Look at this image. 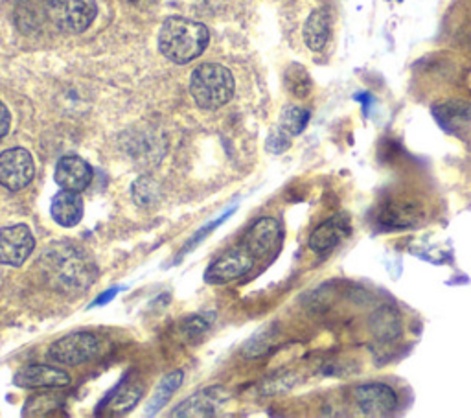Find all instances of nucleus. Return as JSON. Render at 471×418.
<instances>
[{"label": "nucleus", "instance_id": "f257e3e1", "mask_svg": "<svg viewBox=\"0 0 471 418\" xmlns=\"http://www.w3.org/2000/svg\"><path fill=\"white\" fill-rule=\"evenodd\" d=\"M39 271L50 289L67 297L81 295L93 286L98 275L87 253L65 241L50 243L42 250Z\"/></svg>", "mask_w": 471, "mask_h": 418}, {"label": "nucleus", "instance_id": "f03ea898", "mask_svg": "<svg viewBox=\"0 0 471 418\" xmlns=\"http://www.w3.org/2000/svg\"><path fill=\"white\" fill-rule=\"evenodd\" d=\"M210 33L203 23L185 17H169L159 32V49L164 58L177 65L197 59L208 47Z\"/></svg>", "mask_w": 471, "mask_h": 418}, {"label": "nucleus", "instance_id": "7ed1b4c3", "mask_svg": "<svg viewBox=\"0 0 471 418\" xmlns=\"http://www.w3.org/2000/svg\"><path fill=\"white\" fill-rule=\"evenodd\" d=\"M190 93L201 109H220L234 96V76L218 63L199 65L190 79Z\"/></svg>", "mask_w": 471, "mask_h": 418}, {"label": "nucleus", "instance_id": "20e7f679", "mask_svg": "<svg viewBox=\"0 0 471 418\" xmlns=\"http://www.w3.org/2000/svg\"><path fill=\"white\" fill-rule=\"evenodd\" d=\"M49 21L65 33L87 30L98 14L96 0H45Z\"/></svg>", "mask_w": 471, "mask_h": 418}, {"label": "nucleus", "instance_id": "39448f33", "mask_svg": "<svg viewBox=\"0 0 471 418\" xmlns=\"http://www.w3.org/2000/svg\"><path fill=\"white\" fill-rule=\"evenodd\" d=\"M100 352V341L87 332H76L61 338L50 349L47 358L56 365L77 367L95 359Z\"/></svg>", "mask_w": 471, "mask_h": 418}, {"label": "nucleus", "instance_id": "423d86ee", "mask_svg": "<svg viewBox=\"0 0 471 418\" xmlns=\"http://www.w3.org/2000/svg\"><path fill=\"white\" fill-rule=\"evenodd\" d=\"M241 245L252 255V259L267 260L276 255V250L282 245V225L275 218H260L254 222L252 227L247 231Z\"/></svg>", "mask_w": 471, "mask_h": 418}, {"label": "nucleus", "instance_id": "0eeeda50", "mask_svg": "<svg viewBox=\"0 0 471 418\" xmlns=\"http://www.w3.org/2000/svg\"><path fill=\"white\" fill-rule=\"evenodd\" d=\"M35 176V164L28 150L12 148L0 153V186L10 192L26 188Z\"/></svg>", "mask_w": 471, "mask_h": 418}, {"label": "nucleus", "instance_id": "6e6552de", "mask_svg": "<svg viewBox=\"0 0 471 418\" xmlns=\"http://www.w3.org/2000/svg\"><path fill=\"white\" fill-rule=\"evenodd\" d=\"M35 249V238L26 225H10L0 229V264L19 268Z\"/></svg>", "mask_w": 471, "mask_h": 418}, {"label": "nucleus", "instance_id": "1a4fd4ad", "mask_svg": "<svg viewBox=\"0 0 471 418\" xmlns=\"http://www.w3.org/2000/svg\"><path fill=\"white\" fill-rule=\"evenodd\" d=\"M254 264L256 260L252 259V255L240 243L213 262L206 269L204 278L210 284H229L245 277L254 268Z\"/></svg>", "mask_w": 471, "mask_h": 418}, {"label": "nucleus", "instance_id": "9d476101", "mask_svg": "<svg viewBox=\"0 0 471 418\" xmlns=\"http://www.w3.org/2000/svg\"><path fill=\"white\" fill-rule=\"evenodd\" d=\"M354 400L363 414L389 416L398 409V396L387 384H363L354 389Z\"/></svg>", "mask_w": 471, "mask_h": 418}, {"label": "nucleus", "instance_id": "9b49d317", "mask_svg": "<svg viewBox=\"0 0 471 418\" xmlns=\"http://www.w3.org/2000/svg\"><path fill=\"white\" fill-rule=\"evenodd\" d=\"M423 216L425 211L421 203L412 199H393L381 206L377 220L385 229L403 231L416 227L423 220Z\"/></svg>", "mask_w": 471, "mask_h": 418}, {"label": "nucleus", "instance_id": "f8f14e48", "mask_svg": "<svg viewBox=\"0 0 471 418\" xmlns=\"http://www.w3.org/2000/svg\"><path fill=\"white\" fill-rule=\"evenodd\" d=\"M14 384L23 389H56L70 384V376L50 365H28L14 376Z\"/></svg>", "mask_w": 471, "mask_h": 418}, {"label": "nucleus", "instance_id": "ddd939ff", "mask_svg": "<svg viewBox=\"0 0 471 418\" xmlns=\"http://www.w3.org/2000/svg\"><path fill=\"white\" fill-rule=\"evenodd\" d=\"M93 168L91 164L77 157V155H65L58 160L56 164V183L63 190H72V192H83L93 181Z\"/></svg>", "mask_w": 471, "mask_h": 418}, {"label": "nucleus", "instance_id": "4468645a", "mask_svg": "<svg viewBox=\"0 0 471 418\" xmlns=\"http://www.w3.org/2000/svg\"><path fill=\"white\" fill-rule=\"evenodd\" d=\"M350 232H352V225L349 214H335L312 232L308 243L313 253L322 255L335 249L342 240H347Z\"/></svg>", "mask_w": 471, "mask_h": 418}, {"label": "nucleus", "instance_id": "2eb2a0df", "mask_svg": "<svg viewBox=\"0 0 471 418\" xmlns=\"http://www.w3.org/2000/svg\"><path fill=\"white\" fill-rule=\"evenodd\" d=\"M229 398V393L223 387H208L203 389L185 402H181L169 414L177 416H212L216 414L218 407Z\"/></svg>", "mask_w": 471, "mask_h": 418}, {"label": "nucleus", "instance_id": "dca6fc26", "mask_svg": "<svg viewBox=\"0 0 471 418\" xmlns=\"http://www.w3.org/2000/svg\"><path fill=\"white\" fill-rule=\"evenodd\" d=\"M52 218L61 227H74L83 218V199L79 192L61 190L54 195L50 206Z\"/></svg>", "mask_w": 471, "mask_h": 418}, {"label": "nucleus", "instance_id": "f3484780", "mask_svg": "<svg viewBox=\"0 0 471 418\" xmlns=\"http://www.w3.org/2000/svg\"><path fill=\"white\" fill-rule=\"evenodd\" d=\"M368 326L374 336L381 341H394L402 333L400 314L391 306H383L376 310L368 321Z\"/></svg>", "mask_w": 471, "mask_h": 418}, {"label": "nucleus", "instance_id": "a211bd4d", "mask_svg": "<svg viewBox=\"0 0 471 418\" xmlns=\"http://www.w3.org/2000/svg\"><path fill=\"white\" fill-rule=\"evenodd\" d=\"M303 35H304V43L310 50L313 52H321L328 39H330V17H328V12L319 8V10H313L304 24V30H303Z\"/></svg>", "mask_w": 471, "mask_h": 418}, {"label": "nucleus", "instance_id": "6ab92c4d", "mask_svg": "<svg viewBox=\"0 0 471 418\" xmlns=\"http://www.w3.org/2000/svg\"><path fill=\"white\" fill-rule=\"evenodd\" d=\"M433 114L437 122L446 132H451L460 125L471 122V105L462 100H449L433 107Z\"/></svg>", "mask_w": 471, "mask_h": 418}, {"label": "nucleus", "instance_id": "aec40b11", "mask_svg": "<svg viewBox=\"0 0 471 418\" xmlns=\"http://www.w3.org/2000/svg\"><path fill=\"white\" fill-rule=\"evenodd\" d=\"M181 384H183V372L181 370H176V372L164 376V380L160 382V386L155 391V396L151 398V402L146 407V413L157 414L168 404L171 395H174L181 387Z\"/></svg>", "mask_w": 471, "mask_h": 418}, {"label": "nucleus", "instance_id": "412c9836", "mask_svg": "<svg viewBox=\"0 0 471 418\" xmlns=\"http://www.w3.org/2000/svg\"><path fill=\"white\" fill-rule=\"evenodd\" d=\"M285 87H287V91L294 98L304 100L306 96H310V93H312V77H310L308 70L303 65H298V63L289 65V68L285 70Z\"/></svg>", "mask_w": 471, "mask_h": 418}, {"label": "nucleus", "instance_id": "4be33fe9", "mask_svg": "<svg viewBox=\"0 0 471 418\" xmlns=\"http://www.w3.org/2000/svg\"><path fill=\"white\" fill-rule=\"evenodd\" d=\"M133 199L139 206L142 208H151L160 201V186L159 183L149 177V176H142L133 183Z\"/></svg>", "mask_w": 471, "mask_h": 418}, {"label": "nucleus", "instance_id": "5701e85b", "mask_svg": "<svg viewBox=\"0 0 471 418\" xmlns=\"http://www.w3.org/2000/svg\"><path fill=\"white\" fill-rule=\"evenodd\" d=\"M310 122V111L298 105H287L280 116V128L293 135H301Z\"/></svg>", "mask_w": 471, "mask_h": 418}, {"label": "nucleus", "instance_id": "b1692460", "mask_svg": "<svg viewBox=\"0 0 471 418\" xmlns=\"http://www.w3.org/2000/svg\"><path fill=\"white\" fill-rule=\"evenodd\" d=\"M61 402L52 395H39L35 398H30L23 414L24 416H45L50 414L54 409H58Z\"/></svg>", "mask_w": 471, "mask_h": 418}, {"label": "nucleus", "instance_id": "393cba45", "mask_svg": "<svg viewBox=\"0 0 471 418\" xmlns=\"http://www.w3.org/2000/svg\"><path fill=\"white\" fill-rule=\"evenodd\" d=\"M142 398V389L137 387V386H131L127 387L125 391H122L120 395L114 396V402H113V411L114 413H127L131 411L139 400Z\"/></svg>", "mask_w": 471, "mask_h": 418}, {"label": "nucleus", "instance_id": "a878e982", "mask_svg": "<svg viewBox=\"0 0 471 418\" xmlns=\"http://www.w3.org/2000/svg\"><path fill=\"white\" fill-rule=\"evenodd\" d=\"M289 133H285L282 128H278V130H275L271 135H269V139H267V151H271V153H284L291 144H289Z\"/></svg>", "mask_w": 471, "mask_h": 418}, {"label": "nucleus", "instance_id": "bb28decb", "mask_svg": "<svg viewBox=\"0 0 471 418\" xmlns=\"http://www.w3.org/2000/svg\"><path fill=\"white\" fill-rule=\"evenodd\" d=\"M10 123H12L10 111H8V107L3 102H0V141H3L8 135Z\"/></svg>", "mask_w": 471, "mask_h": 418}, {"label": "nucleus", "instance_id": "cd10ccee", "mask_svg": "<svg viewBox=\"0 0 471 418\" xmlns=\"http://www.w3.org/2000/svg\"><path fill=\"white\" fill-rule=\"evenodd\" d=\"M116 294H118V287H113V289L105 291V294H104L102 297H98V299L93 303V306H102V304H107L109 301H113V299L116 297Z\"/></svg>", "mask_w": 471, "mask_h": 418}, {"label": "nucleus", "instance_id": "c85d7f7f", "mask_svg": "<svg viewBox=\"0 0 471 418\" xmlns=\"http://www.w3.org/2000/svg\"><path fill=\"white\" fill-rule=\"evenodd\" d=\"M130 3L137 8H149V6L157 5V0H130Z\"/></svg>", "mask_w": 471, "mask_h": 418}, {"label": "nucleus", "instance_id": "c756f323", "mask_svg": "<svg viewBox=\"0 0 471 418\" xmlns=\"http://www.w3.org/2000/svg\"><path fill=\"white\" fill-rule=\"evenodd\" d=\"M358 102H361L363 104V109H365V113H367V107H368V102L372 100V96L368 95V93H359V95H356L354 96Z\"/></svg>", "mask_w": 471, "mask_h": 418}]
</instances>
